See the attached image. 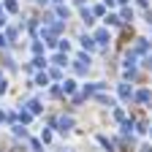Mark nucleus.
I'll return each instance as SVG.
<instances>
[{
	"mask_svg": "<svg viewBox=\"0 0 152 152\" xmlns=\"http://www.w3.org/2000/svg\"><path fill=\"white\" fill-rule=\"evenodd\" d=\"M71 128V120H60V130H68Z\"/></svg>",
	"mask_w": 152,
	"mask_h": 152,
	"instance_id": "obj_2",
	"label": "nucleus"
},
{
	"mask_svg": "<svg viewBox=\"0 0 152 152\" xmlns=\"http://www.w3.org/2000/svg\"><path fill=\"white\" fill-rule=\"evenodd\" d=\"M95 38H98V44H106V38H109V33H106V30H101V33L95 35Z\"/></svg>",
	"mask_w": 152,
	"mask_h": 152,
	"instance_id": "obj_1",
	"label": "nucleus"
}]
</instances>
